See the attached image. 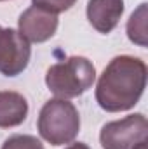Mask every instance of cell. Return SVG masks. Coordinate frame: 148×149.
<instances>
[{"label":"cell","instance_id":"obj_1","mask_svg":"<svg viewBox=\"0 0 148 149\" xmlns=\"http://www.w3.org/2000/svg\"><path fill=\"white\" fill-rule=\"evenodd\" d=\"M147 87V64L132 56L113 57L98 80L96 101L108 113L127 111L138 104Z\"/></svg>","mask_w":148,"mask_h":149},{"label":"cell","instance_id":"obj_2","mask_svg":"<svg viewBox=\"0 0 148 149\" xmlns=\"http://www.w3.org/2000/svg\"><path fill=\"white\" fill-rule=\"evenodd\" d=\"M94 80V64L87 57L80 56H72L66 61L52 64L45 74V83L49 90L59 99H72L82 95L92 87Z\"/></svg>","mask_w":148,"mask_h":149},{"label":"cell","instance_id":"obj_3","mask_svg":"<svg viewBox=\"0 0 148 149\" xmlns=\"http://www.w3.org/2000/svg\"><path fill=\"white\" fill-rule=\"evenodd\" d=\"M80 132V116L73 104L66 99H51L38 114V134L52 146L73 142Z\"/></svg>","mask_w":148,"mask_h":149},{"label":"cell","instance_id":"obj_4","mask_svg":"<svg viewBox=\"0 0 148 149\" xmlns=\"http://www.w3.org/2000/svg\"><path fill=\"white\" fill-rule=\"evenodd\" d=\"M148 121L145 114L136 113L122 120L110 121L101 128L99 142L103 149H134L147 141Z\"/></svg>","mask_w":148,"mask_h":149},{"label":"cell","instance_id":"obj_5","mask_svg":"<svg viewBox=\"0 0 148 149\" xmlns=\"http://www.w3.org/2000/svg\"><path fill=\"white\" fill-rule=\"evenodd\" d=\"M30 42L19 31L7 28L0 31V73L5 76H18L30 63Z\"/></svg>","mask_w":148,"mask_h":149},{"label":"cell","instance_id":"obj_6","mask_svg":"<svg viewBox=\"0 0 148 149\" xmlns=\"http://www.w3.org/2000/svg\"><path fill=\"white\" fill-rule=\"evenodd\" d=\"M58 16L38 7H30L19 16V33L28 42L42 43L52 37L58 30Z\"/></svg>","mask_w":148,"mask_h":149},{"label":"cell","instance_id":"obj_7","mask_svg":"<svg viewBox=\"0 0 148 149\" xmlns=\"http://www.w3.org/2000/svg\"><path fill=\"white\" fill-rule=\"evenodd\" d=\"M124 12V0H89L87 19L99 33H110Z\"/></svg>","mask_w":148,"mask_h":149},{"label":"cell","instance_id":"obj_8","mask_svg":"<svg viewBox=\"0 0 148 149\" xmlns=\"http://www.w3.org/2000/svg\"><path fill=\"white\" fill-rule=\"evenodd\" d=\"M28 102L19 92L2 90L0 92V128L18 127L26 120Z\"/></svg>","mask_w":148,"mask_h":149},{"label":"cell","instance_id":"obj_9","mask_svg":"<svg viewBox=\"0 0 148 149\" xmlns=\"http://www.w3.org/2000/svg\"><path fill=\"white\" fill-rule=\"evenodd\" d=\"M127 37L140 47H147V3H141L127 21Z\"/></svg>","mask_w":148,"mask_h":149},{"label":"cell","instance_id":"obj_10","mask_svg":"<svg viewBox=\"0 0 148 149\" xmlns=\"http://www.w3.org/2000/svg\"><path fill=\"white\" fill-rule=\"evenodd\" d=\"M2 149H44V146L33 135H12L4 142Z\"/></svg>","mask_w":148,"mask_h":149},{"label":"cell","instance_id":"obj_11","mask_svg":"<svg viewBox=\"0 0 148 149\" xmlns=\"http://www.w3.org/2000/svg\"><path fill=\"white\" fill-rule=\"evenodd\" d=\"M33 5L42 9V10H47L51 14H59V12H65L68 9H72L75 5L77 0H32Z\"/></svg>","mask_w":148,"mask_h":149},{"label":"cell","instance_id":"obj_12","mask_svg":"<svg viewBox=\"0 0 148 149\" xmlns=\"http://www.w3.org/2000/svg\"><path fill=\"white\" fill-rule=\"evenodd\" d=\"M66 149H89V146L84 144V142H75V144H72V146H68Z\"/></svg>","mask_w":148,"mask_h":149},{"label":"cell","instance_id":"obj_13","mask_svg":"<svg viewBox=\"0 0 148 149\" xmlns=\"http://www.w3.org/2000/svg\"><path fill=\"white\" fill-rule=\"evenodd\" d=\"M134 149H147V141H143V142H140V144H138V146H136Z\"/></svg>","mask_w":148,"mask_h":149},{"label":"cell","instance_id":"obj_14","mask_svg":"<svg viewBox=\"0 0 148 149\" xmlns=\"http://www.w3.org/2000/svg\"><path fill=\"white\" fill-rule=\"evenodd\" d=\"M0 31H2V28H0Z\"/></svg>","mask_w":148,"mask_h":149},{"label":"cell","instance_id":"obj_15","mask_svg":"<svg viewBox=\"0 0 148 149\" xmlns=\"http://www.w3.org/2000/svg\"><path fill=\"white\" fill-rule=\"evenodd\" d=\"M0 2H4V0H0Z\"/></svg>","mask_w":148,"mask_h":149}]
</instances>
